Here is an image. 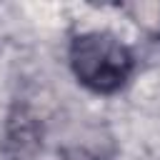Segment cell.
<instances>
[{
	"instance_id": "1",
	"label": "cell",
	"mask_w": 160,
	"mask_h": 160,
	"mask_svg": "<svg viewBox=\"0 0 160 160\" xmlns=\"http://www.w3.org/2000/svg\"><path fill=\"white\" fill-rule=\"evenodd\" d=\"M70 70L92 92H118L135 70V58L125 42L110 32H80L70 42Z\"/></svg>"
}]
</instances>
